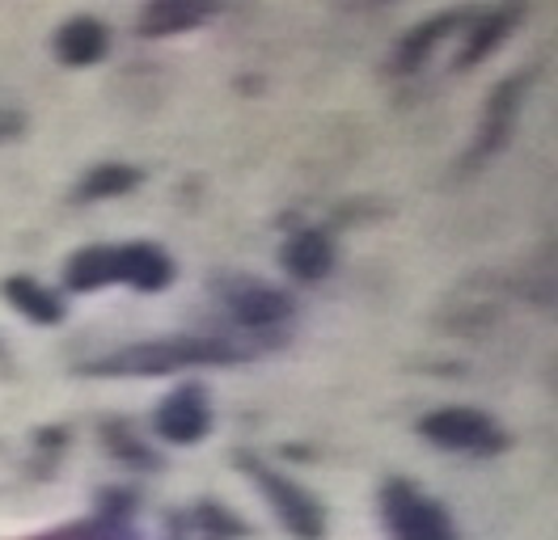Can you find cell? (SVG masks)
<instances>
[{"mask_svg":"<svg viewBox=\"0 0 558 540\" xmlns=\"http://www.w3.org/2000/svg\"><path fill=\"white\" fill-rule=\"evenodd\" d=\"M238 351L225 342H204V338H166V342H136L114 355H106L89 371L98 376H166L178 368H199V364H233Z\"/></svg>","mask_w":558,"mask_h":540,"instance_id":"1","label":"cell"},{"mask_svg":"<svg viewBox=\"0 0 558 540\" xmlns=\"http://www.w3.org/2000/svg\"><path fill=\"white\" fill-rule=\"evenodd\" d=\"M238 465L254 477V486L267 494V503H271V511L279 515V524H283L292 537L322 540V532H326V515H322V506H317L314 494H305L301 486H292L283 472L267 469V465H263L258 456H250V452L238 456Z\"/></svg>","mask_w":558,"mask_h":540,"instance_id":"2","label":"cell"},{"mask_svg":"<svg viewBox=\"0 0 558 540\" xmlns=\"http://www.w3.org/2000/svg\"><path fill=\"white\" fill-rule=\"evenodd\" d=\"M381 511L393 540H457L445 506L423 499L415 486H407V481H389L385 486Z\"/></svg>","mask_w":558,"mask_h":540,"instance_id":"3","label":"cell"},{"mask_svg":"<svg viewBox=\"0 0 558 540\" xmlns=\"http://www.w3.org/2000/svg\"><path fill=\"white\" fill-rule=\"evenodd\" d=\"M418 431L440 443V447H453V452H499L508 439L504 431L490 422L483 409H465V405H453V409H432Z\"/></svg>","mask_w":558,"mask_h":540,"instance_id":"4","label":"cell"},{"mask_svg":"<svg viewBox=\"0 0 558 540\" xmlns=\"http://www.w3.org/2000/svg\"><path fill=\"white\" fill-rule=\"evenodd\" d=\"M208 427H211L208 393L195 389V384L170 393L161 402V409H157V435L170 439V443H195V439L208 435Z\"/></svg>","mask_w":558,"mask_h":540,"instance_id":"5","label":"cell"},{"mask_svg":"<svg viewBox=\"0 0 558 540\" xmlns=\"http://www.w3.org/2000/svg\"><path fill=\"white\" fill-rule=\"evenodd\" d=\"M174 279V262L157 245H123L114 249V283H132L140 292H161Z\"/></svg>","mask_w":558,"mask_h":540,"instance_id":"6","label":"cell"},{"mask_svg":"<svg viewBox=\"0 0 558 540\" xmlns=\"http://www.w3.org/2000/svg\"><path fill=\"white\" fill-rule=\"evenodd\" d=\"M106 47H110L106 26L102 22H94V17H72V22H64L60 34H56V56L72 68L98 64V60L106 56Z\"/></svg>","mask_w":558,"mask_h":540,"instance_id":"7","label":"cell"},{"mask_svg":"<svg viewBox=\"0 0 558 540\" xmlns=\"http://www.w3.org/2000/svg\"><path fill=\"white\" fill-rule=\"evenodd\" d=\"M283 267L292 270L296 279H326L330 267H335V245L326 241V233H317V229H305V233L288 236L283 241Z\"/></svg>","mask_w":558,"mask_h":540,"instance_id":"8","label":"cell"},{"mask_svg":"<svg viewBox=\"0 0 558 540\" xmlns=\"http://www.w3.org/2000/svg\"><path fill=\"white\" fill-rule=\"evenodd\" d=\"M229 304H233V317H238L242 326H250V330H258V326H276V321H283V317L292 312V300H288L283 292H276V287H263V283H245V287H238Z\"/></svg>","mask_w":558,"mask_h":540,"instance_id":"9","label":"cell"},{"mask_svg":"<svg viewBox=\"0 0 558 540\" xmlns=\"http://www.w3.org/2000/svg\"><path fill=\"white\" fill-rule=\"evenodd\" d=\"M9 304L22 312V317H31V321H43V326H56L60 317H64V308L60 300L47 292V287H38L35 279H26V274H13V279H4V287H0Z\"/></svg>","mask_w":558,"mask_h":540,"instance_id":"10","label":"cell"},{"mask_svg":"<svg viewBox=\"0 0 558 540\" xmlns=\"http://www.w3.org/2000/svg\"><path fill=\"white\" fill-rule=\"evenodd\" d=\"M64 279H69L72 292H98L106 283H114V249L110 245H89V249L72 254Z\"/></svg>","mask_w":558,"mask_h":540,"instance_id":"11","label":"cell"},{"mask_svg":"<svg viewBox=\"0 0 558 540\" xmlns=\"http://www.w3.org/2000/svg\"><path fill=\"white\" fill-rule=\"evenodd\" d=\"M204 17H208L204 4H148L144 17H140V34H148V38H166V34L199 26Z\"/></svg>","mask_w":558,"mask_h":540,"instance_id":"12","label":"cell"},{"mask_svg":"<svg viewBox=\"0 0 558 540\" xmlns=\"http://www.w3.org/2000/svg\"><path fill=\"white\" fill-rule=\"evenodd\" d=\"M529 76H517L512 85L504 81L499 89H495V98H490V110H487V123H483V148H499L504 139H508V123H512V114H517V101H521V89Z\"/></svg>","mask_w":558,"mask_h":540,"instance_id":"13","label":"cell"},{"mask_svg":"<svg viewBox=\"0 0 558 540\" xmlns=\"http://www.w3.org/2000/svg\"><path fill=\"white\" fill-rule=\"evenodd\" d=\"M136 182H140L136 169H128V165H98V169H89V177H85L81 195H85V199H106V195H123V191H132Z\"/></svg>","mask_w":558,"mask_h":540,"instance_id":"14","label":"cell"},{"mask_svg":"<svg viewBox=\"0 0 558 540\" xmlns=\"http://www.w3.org/2000/svg\"><path fill=\"white\" fill-rule=\"evenodd\" d=\"M31 540H128V528L119 519H110V515L106 519L98 515V519H81L72 528H56V532H43V537Z\"/></svg>","mask_w":558,"mask_h":540,"instance_id":"15","label":"cell"},{"mask_svg":"<svg viewBox=\"0 0 558 540\" xmlns=\"http://www.w3.org/2000/svg\"><path fill=\"white\" fill-rule=\"evenodd\" d=\"M449 26H453V17H436V22H427V26H418V30L411 34L407 42H402V56H398V60H402V68H415L418 60H423V56L432 51V42H436L440 34L449 30Z\"/></svg>","mask_w":558,"mask_h":540,"instance_id":"16","label":"cell"},{"mask_svg":"<svg viewBox=\"0 0 558 540\" xmlns=\"http://www.w3.org/2000/svg\"><path fill=\"white\" fill-rule=\"evenodd\" d=\"M504 26H508V17H504V13H499V17H487V22L478 26V38H474V42L465 47V56H461V68L470 64V60H483V56H487L490 47L499 42V34H504Z\"/></svg>","mask_w":558,"mask_h":540,"instance_id":"17","label":"cell"}]
</instances>
